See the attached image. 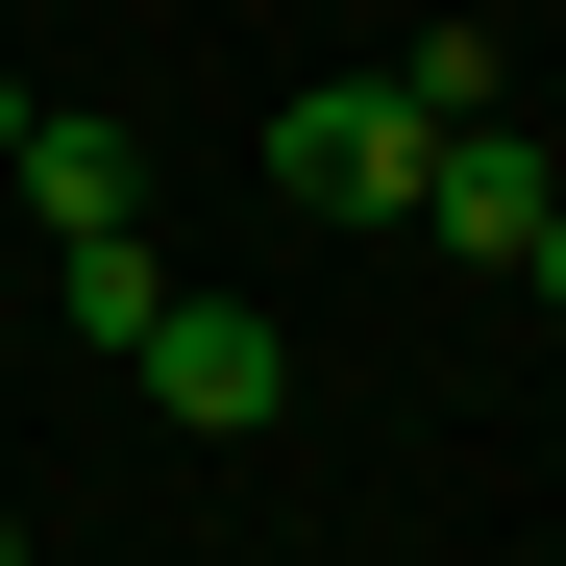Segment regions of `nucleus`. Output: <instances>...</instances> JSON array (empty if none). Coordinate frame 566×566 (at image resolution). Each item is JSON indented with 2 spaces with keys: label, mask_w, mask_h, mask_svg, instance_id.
<instances>
[{
  "label": "nucleus",
  "mask_w": 566,
  "mask_h": 566,
  "mask_svg": "<svg viewBox=\"0 0 566 566\" xmlns=\"http://www.w3.org/2000/svg\"><path fill=\"white\" fill-rule=\"evenodd\" d=\"M0 148H25V74H0Z\"/></svg>",
  "instance_id": "7"
},
{
  "label": "nucleus",
  "mask_w": 566,
  "mask_h": 566,
  "mask_svg": "<svg viewBox=\"0 0 566 566\" xmlns=\"http://www.w3.org/2000/svg\"><path fill=\"white\" fill-rule=\"evenodd\" d=\"M542 198H566V124H517V99H493V124H419V198H395V222H419L443 271H517V247H542Z\"/></svg>",
  "instance_id": "1"
},
{
  "label": "nucleus",
  "mask_w": 566,
  "mask_h": 566,
  "mask_svg": "<svg viewBox=\"0 0 566 566\" xmlns=\"http://www.w3.org/2000/svg\"><path fill=\"white\" fill-rule=\"evenodd\" d=\"M517 296H542V321H566V198H542V247H517Z\"/></svg>",
  "instance_id": "6"
},
{
  "label": "nucleus",
  "mask_w": 566,
  "mask_h": 566,
  "mask_svg": "<svg viewBox=\"0 0 566 566\" xmlns=\"http://www.w3.org/2000/svg\"><path fill=\"white\" fill-rule=\"evenodd\" d=\"M50 296H74V345H148V321H172V247H148V222H74Z\"/></svg>",
  "instance_id": "5"
},
{
  "label": "nucleus",
  "mask_w": 566,
  "mask_h": 566,
  "mask_svg": "<svg viewBox=\"0 0 566 566\" xmlns=\"http://www.w3.org/2000/svg\"><path fill=\"white\" fill-rule=\"evenodd\" d=\"M271 198L296 222H395L419 198V99L395 74H296V99H271Z\"/></svg>",
  "instance_id": "2"
},
{
  "label": "nucleus",
  "mask_w": 566,
  "mask_h": 566,
  "mask_svg": "<svg viewBox=\"0 0 566 566\" xmlns=\"http://www.w3.org/2000/svg\"><path fill=\"white\" fill-rule=\"evenodd\" d=\"M124 369H148V419H198V443H271V419H296V345H271L247 296H172Z\"/></svg>",
  "instance_id": "3"
},
{
  "label": "nucleus",
  "mask_w": 566,
  "mask_h": 566,
  "mask_svg": "<svg viewBox=\"0 0 566 566\" xmlns=\"http://www.w3.org/2000/svg\"><path fill=\"white\" fill-rule=\"evenodd\" d=\"M0 198H25L50 247H74V222H148V148H124L99 99H25V148H0Z\"/></svg>",
  "instance_id": "4"
},
{
  "label": "nucleus",
  "mask_w": 566,
  "mask_h": 566,
  "mask_svg": "<svg viewBox=\"0 0 566 566\" xmlns=\"http://www.w3.org/2000/svg\"><path fill=\"white\" fill-rule=\"evenodd\" d=\"M0 566H25V493H0Z\"/></svg>",
  "instance_id": "8"
}]
</instances>
